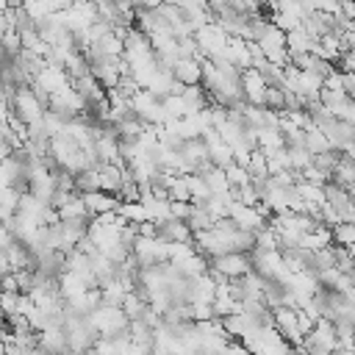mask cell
<instances>
[{
  "instance_id": "cell-2",
  "label": "cell",
  "mask_w": 355,
  "mask_h": 355,
  "mask_svg": "<svg viewBox=\"0 0 355 355\" xmlns=\"http://www.w3.org/2000/svg\"><path fill=\"white\" fill-rule=\"evenodd\" d=\"M336 69H338L341 75H355V47H352V50H344V53L338 55Z\"/></svg>"
},
{
  "instance_id": "cell-1",
  "label": "cell",
  "mask_w": 355,
  "mask_h": 355,
  "mask_svg": "<svg viewBox=\"0 0 355 355\" xmlns=\"http://www.w3.org/2000/svg\"><path fill=\"white\" fill-rule=\"evenodd\" d=\"M333 244H341V247L355 250V219L352 222H338L333 227Z\"/></svg>"
},
{
  "instance_id": "cell-3",
  "label": "cell",
  "mask_w": 355,
  "mask_h": 355,
  "mask_svg": "<svg viewBox=\"0 0 355 355\" xmlns=\"http://www.w3.org/2000/svg\"><path fill=\"white\" fill-rule=\"evenodd\" d=\"M333 14H338L347 22H355V0H338V6H336Z\"/></svg>"
}]
</instances>
